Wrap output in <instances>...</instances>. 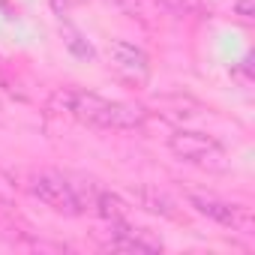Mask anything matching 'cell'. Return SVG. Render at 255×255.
Listing matches in <instances>:
<instances>
[{
  "mask_svg": "<svg viewBox=\"0 0 255 255\" xmlns=\"http://www.w3.org/2000/svg\"><path fill=\"white\" fill-rule=\"evenodd\" d=\"M51 108L57 114H66L93 129H111V132H132L147 126V108L123 99H108L93 90L81 87H57L51 96Z\"/></svg>",
  "mask_w": 255,
  "mask_h": 255,
  "instance_id": "1",
  "label": "cell"
},
{
  "mask_svg": "<svg viewBox=\"0 0 255 255\" xmlns=\"http://www.w3.org/2000/svg\"><path fill=\"white\" fill-rule=\"evenodd\" d=\"M168 150L186 162V165H195L201 171H210V174H222L231 168V159H228V150L222 141H216L213 135L207 132H195V129H174L168 135Z\"/></svg>",
  "mask_w": 255,
  "mask_h": 255,
  "instance_id": "2",
  "label": "cell"
},
{
  "mask_svg": "<svg viewBox=\"0 0 255 255\" xmlns=\"http://www.w3.org/2000/svg\"><path fill=\"white\" fill-rule=\"evenodd\" d=\"M27 189L36 201H42L48 210L60 216H81V192H78V177L60 174V171H36L27 180Z\"/></svg>",
  "mask_w": 255,
  "mask_h": 255,
  "instance_id": "3",
  "label": "cell"
},
{
  "mask_svg": "<svg viewBox=\"0 0 255 255\" xmlns=\"http://www.w3.org/2000/svg\"><path fill=\"white\" fill-rule=\"evenodd\" d=\"M186 201H189V207L198 216H204V219H210V222H216L222 228H231V231H240V234H252V213H249V207L234 204L228 198H219L213 192H186Z\"/></svg>",
  "mask_w": 255,
  "mask_h": 255,
  "instance_id": "4",
  "label": "cell"
},
{
  "mask_svg": "<svg viewBox=\"0 0 255 255\" xmlns=\"http://www.w3.org/2000/svg\"><path fill=\"white\" fill-rule=\"evenodd\" d=\"M108 66L111 72L129 87H144L150 78V57L141 45L129 39H111L108 42Z\"/></svg>",
  "mask_w": 255,
  "mask_h": 255,
  "instance_id": "5",
  "label": "cell"
},
{
  "mask_svg": "<svg viewBox=\"0 0 255 255\" xmlns=\"http://www.w3.org/2000/svg\"><path fill=\"white\" fill-rule=\"evenodd\" d=\"M96 240L102 249H111V252H159L162 249L159 237H153L147 228L132 225L129 219L105 222V228L96 231Z\"/></svg>",
  "mask_w": 255,
  "mask_h": 255,
  "instance_id": "6",
  "label": "cell"
},
{
  "mask_svg": "<svg viewBox=\"0 0 255 255\" xmlns=\"http://www.w3.org/2000/svg\"><path fill=\"white\" fill-rule=\"evenodd\" d=\"M0 240H6L18 249H45L42 240H36V231L24 216H18L3 198H0Z\"/></svg>",
  "mask_w": 255,
  "mask_h": 255,
  "instance_id": "7",
  "label": "cell"
},
{
  "mask_svg": "<svg viewBox=\"0 0 255 255\" xmlns=\"http://www.w3.org/2000/svg\"><path fill=\"white\" fill-rule=\"evenodd\" d=\"M114 3H117V9L123 15H129L132 21H138L147 30H159L165 15H168L162 0H114Z\"/></svg>",
  "mask_w": 255,
  "mask_h": 255,
  "instance_id": "8",
  "label": "cell"
},
{
  "mask_svg": "<svg viewBox=\"0 0 255 255\" xmlns=\"http://www.w3.org/2000/svg\"><path fill=\"white\" fill-rule=\"evenodd\" d=\"M129 195L135 198V204H138L141 210H147V213H153V216H162V219H180L177 204H174L165 192H159L156 186H132Z\"/></svg>",
  "mask_w": 255,
  "mask_h": 255,
  "instance_id": "9",
  "label": "cell"
},
{
  "mask_svg": "<svg viewBox=\"0 0 255 255\" xmlns=\"http://www.w3.org/2000/svg\"><path fill=\"white\" fill-rule=\"evenodd\" d=\"M87 213H96L102 222H117V219H129V204H126L117 192L96 186V192H93V198H90V210H87Z\"/></svg>",
  "mask_w": 255,
  "mask_h": 255,
  "instance_id": "10",
  "label": "cell"
},
{
  "mask_svg": "<svg viewBox=\"0 0 255 255\" xmlns=\"http://www.w3.org/2000/svg\"><path fill=\"white\" fill-rule=\"evenodd\" d=\"M168 15H207L213 12L216 0H162Z\"/></svg>",
  "mask_w": 255,
  "mask_h": 255,
  "instance_id": "11",
  "label": "cell"
},
{
  "mask_svg": "<svg viewBox=\"0 0 255 255\" xmlns=\"http://www.w3.org/2000/svg\"><path fill=\"white\" fill-rule=\"evenodd\" d=\"M63 39H66V48H69L75 57H93V54H96L93 45H90L72 24H63Z\"/></svg>",
  "mask_w": 255,
  "mask_h": 255,
  "instance_id": "12",
  "label": "cell"
},
{
  "mask_svg": "<svg viewBox=\"0 0 255 255\" xmlns=\"http://www.w3.org/2000/svg\"><path fill=\"white\" fill-rule=\"evenodd\" d=\"M231 15L240 21V24H255V0H234L231 3Z\"/></svg>",
  "mask_w": 255,
  "mask_h": 255,
  "instance_id": "13",
  "label": "cell"
},
{
  "mask_svg": "<svg viewBox=\"0 0 255 255\" xmlns=\"http://www.w3.org/2000/svg\"><path fill=\"white\" fill-rule=\"evenodd\" d=\"M231 75H234L240 84H252V54H246V57L231 69Z\"/></svg>",
  "mask_w": 255,
  "mask_h": 255,
  "instance_id": "14",
  "label": "cell"
},
{
  "mask_svg": "<svg viewBox=\"0 0 255 255\" xmlns=\"http://www.w3.org/2000/svg\"><path fill=\"white\" fill-rule=\"evenodd\" d=\"M0 87H6L9 93H18V96H21L18 84H15V81H12V75H9V63H6V60H0Z\"/></svg>",
  "mask_w": 255,
  "mask_h": 255,
  "instance_id": "15",
  "label": "cell"
},
{
  "mask_svg": "<svg viewBox=\"0 0 255 255\" xmlns=\"http://www.w3.org/2000/svg\"><path fill=\"white\" fill-rule=\"evenodd\" d=\"M6 123V108H3V99H0V126Z\"/></svg>",
  "mask_w": 255,
  "mask_h": 255,
  "instance_id": "16",
  "label": "cell"
}]
</instances>
